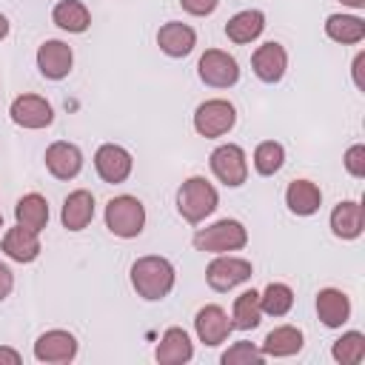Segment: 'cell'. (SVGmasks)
<instances>
[{
    "instance_id": "cell-8",
    "label": "cell",
    "mask_w": 365,
    "mask_h": 365,
    "mask_svg": "<svg viewBox=\"0 0 365 365\" xmlns=\"http://www.w3.org/2000/svg\"><path fill=\"white\" fill-rule=\"evenodd\" d=\"M197 74L211 88H231L240 80V63L222 48H205L197 63Z\"/></svg>"
},
{
    "instance_id": "cell-24",
    "label": "cell",
    "mask_w": 365,
    "mask_h": 365,
    "mask_svg": "<svg viewBox=\"0 0 365 365\" xmlns=\"http://www.w3.org/2000/svg\"><path fill=\"white\" fill-rule=\"evenodd\" d=\"M302 351V331L297 325H277L274 331H268L265 342H262V354L282 359V356H294Z\"/></svg>"
},
{
    "instance_id": "cell-33",
    "label": "cell",
    "mask_w": 365,
    "mask_h": 365,
    "mask_svg": "<svg viewBox=\"0 0 365 365\" xmlns=\"http://www.w3.org/2000/svg\"><path fill=\"white\" fill-rule=\"evenodd\" d=\"M342 163H345V171H348L351 177H356V180H362V177H365V145H362V143H356V145H351V148L345 151V157H342Z\"/></svg>"
},
{
    "instance_id": "cell-9",
    "label": "cell",
    "mask_w": 365,
    "mask_h": 365,
    "mask_svg": "<svg viewBox=\"0 0 365 365\" xmlns=\"http://www.w3.org/2000/svg\"><path fill=\"white\" fill-rule=\"evenodd\" d=\"M9 117L14 125L20 128H29V131H40V128H48L54 123V108L46 97L40 94H20L11 100L9 106Z\"/></svg>"
},
{
    "instance_id": "cell-2",
    "label": "cell",
    "mask_w": 365,
    "mask_h": 365,
    "mask_svg": "<svg viewBox=\"0 0 365 365\" xmlns=\"http://www.w3.org/2000/svg\"><path fill=\"white\" fill-rule=\"evenodd\" d=\"M217 205H220V194L205 177H188L177 188V211L191 225H197L205 217H211L217 211Z\"/></svg>"
},
{
    "instance_id": "cell-10",
    "label": "cell",
    "mask_w": 365,
    "mask_h": 365,
    "mask_svg": "<svg viewBox=\"0 0 365 365\" xmlns=\"http://www.w3.org/2000/svg\"><path fill=\"white\" fill-rule=\"evenodd\" d=\"M94 168L100 174L103 182L108 185H120L128 180L131 168H134V157L128 148L117 145V143H103L97 151H94Z\"/></svg>"
},
{
    "instance_id": "cell-7",
    "label": "cell",
    "mask_w": 365,
    "mask_h": 365,
    "mask_svg": "<svg viewBox=\"0 0 365 365\" xmlns=\"http://www.w3.org/2000/svg\"><path fill=\"white\" fill-rule=\"evenodd\" d=\"M251 274H254V268H251L248 259L234 257V254H217V257L208 262V268H205V282H208L214 291L225 294V291H231V288L248 282Z\"/></svg>"
},
{
    "instance_id": "cell-12",
    "label": "cell",
    "mask_w": 365,
    "mask_h": 365,
    "mask_svg": "<svg viewBox=\"0 0 365 365\" xmlns=\"http://www.w3.org/2000/svg\"><path fill=\"white\" fill-rule=\"evenodd\" d=\"M194 331H197L202 345L217 348L231 336L234 325H231V317L225 314L222 305H202L197 311V317H194Z\"/></svg>"
},
{
    "instance_id": "cell-22",
    "label": "cell",
    "mask_w": 365,
    "mask_h": 365,
    "mask_svg": "<svg viewBox=\"0 0 365 365\" xmlns=\"http://www.w3.org/2000/svg\"><path fill=\"white\" fill-rule=\"evenodd\" d=\"M285 205H288V211L297 214V217H311V214H317L319 205H322V191H319V185L311 182V180H294V182H288V188H285Z\"/></svg>"
},
{
    "instance_id": "cell-34",
    "label": "cell",
    "mask_w": 365,
    "mask_h": 365,
    "mask_svg": "<svg viewBox=\"0 0 365 365\" xmlns=\"http://www.w3.org/2000/svg\"><path fill=\"white\" fill-rule=\"evenodd\" d=\"M180 6H182V11H188L194 17H208L220 6V0H180Z\"/></svg>"
},
{
    "instance_id": "cell-17",
    "label": "cell",
    "mask_w": 365,
    "mask_h": 365,
    "mask_svg": "<svg viewBox=\"0 0 365 365\" xmlns=\"http://www.w3.org/2000/svg\"><path fill=\"white\" fill-rule=\"evenodd\" d=\"M157 46L163 54L168 57H185L194 51L197 46V31L188 26V23H180V20H168L160 26L157 31Z\"/></svg>"
},
{
    "instance_id": "cell-1",
    "label": "cell",
    "mask_w": 365,
    "mask_h": 365,
    "mask_svg": "<svg viewBox=\"0 0 365 365\" xmlns=\"http://www.w3.org/2000/svg\"><path fill=\"white\" fill-rule=\"evenodd\" d=\"M174 279H177L174 265L160 254H145L131 265V288L137 291V297L148 302L165 299L174 288Z\"/></svg>"
},
{
    "instance_id": "cell-23",
    "label": "cell",
    "mask_w": 365,
    "mask_h": 365,
    "mask_svg": "<svg viewBox=\"0 0 365 365\" xmlns=\"http://www.w3.org/2000/svg\"><path fill=\"white\" fill-rule=\"evenodd\" d=\"M265 31V14L259 9H242L237 11L228 23H225V37L237 46H245V43H254L259 34Z\"/></svg>"
},
{
    "instance_id": "cell-40",
    "label": "cell",
    "mask_w": 365,
    "mask_h": 365,
    "mask_svg": "<svg viewBox=\"0 0 365 365\" xmlns=\"http://www.w3.org/2000/svg\"><path fill=\"white\" fill-rule=\"evenodd\" d=\"M0 228H3V214H0Z\"/></svg>"
},
{
    "instance_id": "cell-3",
    "label": "cell",
    "mask_w": 365,
    "mask_h": 365,
    "mask_svg": "<svg viewBox=\"0 0 365 365\" xmlns=\"http://www.w3.org/2000/svg\"><path fill=\"white\" fill-rule=\"evenodd\" d=\"M248 245V228L240 220H217L194 234V248L208 254H228Z\"/></svg>"
},
{
    "instance_id": "cell-25",
    "label": "cell",
    "mask_w": 365,
    "mask_h": 365,
    "mask_svg": "<svg viewBox=\"0 0 365 365\" xmlns=\"http://www.w3.org/2000/svg\"><path fill=\"white\" fill-rule=\"evenodd\" d=\"M14 220H17V225H23V228H31V231H43L46 225H48V202H46V197L43 194H23L20 200H17V205H14Z\"/></svg>"
},
{
    "instance_id": "cell-20",
    "label": "cell",
    "mask_w": 365,
    "mask_h": 365,
    "mask_svg": "<svg viewBox=\"0 0 365 365\" xmlns=\"http://www.w3.org/2000/svg\"><path fill=\"white\" fill-rule=\"evenodd\" d=\"M365 228V208L356 200H342L331 211V231L339 240H356Z\"/></svg>"
},
{
    "instance_id": "cell-6",
    "label": "cell",
    "mask_w": 365,
    "mask_h": 365,
    "mask_svg": "<svg viewBox=\"0 0 365 365\" xmlns=\"http://www.w3.org/2000/svg\"><path fill=\"white\" fill-rule=\"evenodd\" d=\"M208 165H211L214 177L228 188H240L248 180V157L237 143L217 145L208 157Z\"/></svg>"
},
{
    "instance_id": "cell-32",
    "label": "cell",
    "mask_w": 365,
    "mask_h": 365,
    "mask_svg": "<svg viewBox=\"0 0 365 365\" xmlns=\"http://www.w3.org/2000/svg\"><path fill=\"white\" fill-rule=\"evenodd\" d=\"M262 359H265L262 348H257L254 342H245V339L234 342V345H231L228 351H222V356H220L222 365H259Z\"/></svg>"
},
{
    "instance_id": "cell-37",
    "label": "cell",
    "mask_w": 365,
    "mask_h": 365,
    "mask_svg": "<svg viewBox=\"0 0 365 365\" xmlns=\"http://www.w3.org/2000/svg\"><path fill=\"white\" fill-rule=\"evenodd\" d=\"M20 362H23V356H20L14 348L0 345V365H20Z\"/></svg>"
},
{
    "instance_id": "cell-26",
    "label": "cell",
    "mask_w": 365,
    "mask_h": 365,
    "mask_svg": "<svg viewBox=\"0 0 365 365\" xmlns=\"http://www.w3.org/2000/svg\"><path fill=\"white\" fill-rule=\"evenodd\" d=\"M325 34H328L334 43H342V46L362 43V40H365V20L356 17V14H328V20H325Z\"/></svg>"
},
{
    "instance_id": "cell-16",
    "label": "cell",
    "mask_w": 365,
    "mask_h": 365,
    "mask_svg": "<svg viewBox=\"0 0 365 365\" xmlns=\"http://www.w3.org/2000/svg\"><path fill=\"white\" fill-rule=\"evenodd\" d=\"M191 356H194V345H191L188 331L185 328H177V325L165 328L163 336H160V342H157V348H154V359L160 365H182Z\"/></svg>"
},
{
    "instance_id": "cell-18",
    "label": "cell",
    "mask_w": 365,
    "mask_h": 365,
    "mask_svg": "<svg viewBox=\"0 0 365 365\" xmlns=\"http://www.w3.org/2000/svg\"><path fill=\"white\" fill-rule=\"evenodd\" d=\"M0 248H3V254H6L9 259H14V262H34V259L40 257V251H43L37 231L23 228V225L9 228V231L3 234Z\"/></svg>"
},
{
    "instance_id": "cell-39",
    "label": "cell",
    "mask_w": 365,
    "mask_h": 365,
    "mask_svg": "<svg viewBox=\"0 0 365 365\" xmlns=\"http://www.w3.org/2000/svg\"><path fill=\"white\" fill-rule=\"evenodd\" d=\"M9 34V17L6 14H0V40Z\"/></svg>"
},
{
    "instance_id": "cell-14",
    "label": "cell",
    "mask_w": 365,
    "mask_h": 365,
    "mask_svg": "<svg viewBox=\"0 0 365 365\" xmlns=\"http://www.w3.org/2000/svg\"><path fill=\"white\" fill-rule=\"evenodd\" d=\"M74 66V51L68 43L63 40H46L40 48H37V68L46 80H63L68 77Z\"/></svg>"
},
{
    "instance_id": "cell-11",
    "label": "cell",
    "mask_w": 365,
    "mask_h": 365,
    "mask_svg": "<svg viewBox=\"0 0 365 365\" xmlns=\"http://www.w3.org/2000/svg\"><path fill=\"white\" fill-rule=\"evenodd\" d=\"M74 356H77V339H74L71 331L51 328L46 334H40L37 342H34V359L37 362L63 365V362H71Z\"/></svg>"
},
{
    "instance_id": "cell-21",
    "label": "cell",
    "mask_w": 365,
    "mask_h": 365,
    "mask_svg": "<svg viewBox=\"0 0 365 365\" xmlns=\"http://www.w3.org/2000/svg\"><path fill=\"white\" fill-rule=\"evenodd\" d=\"M317 317L325 328H342L351 319V299L339 288H322L317 294Z\"/></svg>"
},
{
    "instance_id": "cell-28",
    "label": "cell",
    "mask_w": 365,
    "mask_h": 365,
    "mask_svg": "<svg viewBox=\"0 0 365 365\" xmlns=\"http://www.w3.org/2000/svg\"><path fill=\"white\" fill-rule=\"evenodd\" d=\"M262 322V305H259V291H242L237 299H234V308H231V325L237 331H254L257 325Z\"/></svg>"
},
{
    "instance_id": "cell-38",
    "label": "cell",
    "mask_w": 365,
    "mask_h": 365,
    "mask_svg": "<svg viewBox=\"0 0 365 365\" xmlns=\"http://www.w3.org/2000/svg\"><path fill=\"white\" fill-rule=\"evenodd\" d=\"M339 3L348 9H365V0H339Z\"/></svg>"
},
{
    "instance_id": "cell-19",
    "label": "cell",
    "mask_w": 365,
    "mask_h": 365,
    "mask_svg": "<svg viewBox=\"0 0 365 365\" xmlns=\"http://www.w3.org/2000/svg\"><path fill=\"white\" fill-rule=\"evenodd\" d=\"M91 220H94V194L86 191V188L71 191V194L63 200V208H60V222H63V228H66V231H83Z\"/></svg>"
},
{
    "instance_id": "cell-4",
    "label": "cell",
    "mask_w": 365,
    "mask_h": 365,
    "mask_svg": "<svg viewBox=\"0 0 365 365\" xmlns=\"http://www.w3.org/2000/svg\"><path fill=\"white\" fill-rule=\"evenodd\" d=\"M106 228L123 240L140 237L145 228V205L131 194L111 197L106 202Z\"/></svg>"
},
{
    "instance_id": "cell-29",
    "label": "cell",
    "mask_w": 365,
    "mask_h": 365,
    "mask_svg": "<svg viewBox=\"0 0 365 365\" xmlns=\"http://www.w3.org/2000/svg\"><path fill=\"white\" fill-rule=\"evenodd\" d=\"M331 356L339 365H359L365 359V334L362 331H345L331 345Z\"/></svg>"
},
{
    "instance_id": "cell-31",
    "label": "cell",
    "mask_w": 365,
    "mask_h": 365,
    "mask_svg": "<svg viewBox=\"0 0 365 365\" xmlns=\"http://www.w3.org/2000/svg\"><path fill=\"white\" fill-rule=\"evenodd\" d=\"M282 163H285V148H282V143H277V140H262V143L254 148V168H257V174L274 177V174L282 168Z\"/></svg>"
},
{
    "instance_id": "cell-5",
    "label": "cell",
    "mask_w": 365,
    "mask_h": 365,
    "mask_svg": "<svg viewBox=\"0 0 365 365\" xmlns=\"http://www.w3.org/2000/svg\"><path fill=\"white\" fill-rule=\"evenodd\" d=\"M234 123H237V108L222 97H211V100L200 103L194 111V131L205 140L228 134L234 128Z\"/></svg>"
},
{
    "instance_id": "cell-30",
    "label": "cell",
    "mask_w": 365,
    "mask_h": 365,
    "mask_svg": "<svg viewBox=\"0 0 365 365\" xmlns=\"http://www.w3.org/2000/svg\"><path fill=\"white\" fill-rule=\"evenodd\" d=\"M259 305H262V314H268V317H285L294 308V291H291V285H285V282H268L265 291L259 294Z\"/></svg>"
},
{
    "instance_id": "cell-15",
    "label": "cell",
    "mask_w": 365,
    "mask_h": 365,
    "mask_svg": "<svg viewBox=\"0 0 365 365\" xmlns=\"http://www.w3.org/2000/svg\"><path fill=\"white\" fill-rule=\"evenodd\" d=\"M46 168L54 180H74L83 168V151L68 143V140H57L46 148Z\"/></svg>"
},
{
    "instance_id": "cell-27",
    "label": "cell",
    "mask_w": 365,
    "mask_h": 365,
    "mask_svg": "<svg viewBox=\"0 0 365 365\" xmlns=\"http://www.w3.org/2000/svg\"><path fill=\"white\" fill-rule=\"evenodd\" d=\"M51 20L57 29H63L68 34H83L91 26V14L80 0H60L51 11Z\"/></svg>"
},
{
    "instance_id": "cell-36",
    "label": "cell",
    "mask_w": 365,
    "mask_h": 365,
    "mask_svg": "<svg viewBox=\"0 0 365 365\" xmlns=\"http://www.w3.org/2000/svg\"><path fill=\"white\" fill-rule=\"evenodd\" d=\"M362 66H365V51H359V54L354 57V66H351V71H354V83H356V88H365V80H362Z\"/></svg>"
},
{
    "instance_id": "cell-35",
    "label": "cell",
    "mask_w": 365,
    "mask_h": 365,
    "mask_svg": "<svg viewBox=\"0 0 365 365\" xmlns=\"http://www.w3.org/2000/svg\"><path fill=\"white\" fill-rule=\"evenodd\" d=\"M11 288H14V274H11V268L6 262H0V302L11 294Z\"/></svg>"
},
{
    "instance_id": "cell-13",
    "label": "cell",
    "mask_w": 365,
    "mask_h": 365,
    "mask_svg": "<svg viewBox=\"0 0 365 365\" xmlns=\"http://www.w3.org/2000/svg\"><path fill=\"white\" fill-rule=\"evenodd\" d=\"M251 68L262 83H279L285 77V68H288L285 46L277 43V40H268V43L257 46L254 54H251Z\"/></svg>"
}]
</instances>
